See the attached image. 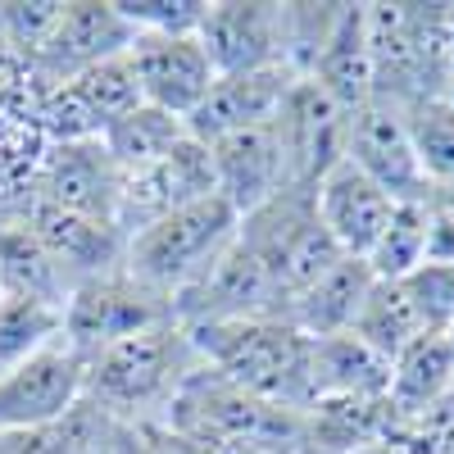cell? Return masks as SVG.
Returning a JSON list of instances; mask_svg holds the SVG:
<instances>
[{
	"instance_id": "obj_1",
	"label": "cell",
	"mask_w": 454,
	"mask_h": 454,
	"mask_svg": "<svg viewBox=\"0 0 454 454\" xmlns=\"http://www.w3.org/2000/svg\"><path fill=\"white\" fill-rule=\"evenodd\" d=\"M186 340L205 368L223 372L232 387L273 400L282 409L305 413L309 391V355L314 336H305L291 318L254 314V318H223V323H196L186 327Z\"/></svg>"
},
{
	"instance_id": "obj_2",
	"label": "cell",
	"mask_w": 454,
	"mask_h": 454,
	"mask_svg": "<svg viewBox=\"0 0 454 454\" xmlns=\"http://www.w3.org/2000/svg\"><path fill=\"white\" fill-rule=\"evenodd\" d=\"M196 364L200 359L186 340V327L168 318L87 355V400L114 423H150L164 413Z\"/></svg>"
},
{
	"instance_id": "obj_3",
	"label": "cell",
	"mask_w": 454,
	"mask_h": 454,
	"mask_svg": "<svg viewBox=\"0 0 454 454\" xmlns=\"http://www.w3.org/2000/svg\"><path fill=\"white\" fill-rule=\"evenodd\" d=\"M237 223H241V214L223 196L192 200V205L155 218L150 227H141V232H132L123 241V263L119 269L132 282H141L150 291H160L164 300H173V295H182L186 286H196L214 269V259L232 246Z\"/></svg>"
},
{
	"instance_id": "obj_4",
	"label": "cell",
	"mask_w": 454,
	"mask_h": 454,
	"mask_svg": "<svg viewBox=\"0 0 454 454\" xmlns=\"http://www.w3.org/2000/svg\"><path fill=\"white\" fill-rule=\"evenodd\" d=\"M150 423H164L168 432H182V436L237 441V445L273 450V454H300V436H305V413L259 400L205 364L186 372V382L173 391L164 413Z\"/></svg>"
},
{
	"instance_id": "obj_5",
	"label": "cell",
	"mask_w": 454,
	"mask_h": 454,
	"mask_svg": "<svg viewBox=\"0 0 454 454\" xmlns=\"http://www.w3.org/2000/svg\"><path fill=\"white\" fill-rule=\"evenodd\" d=\"M173 318V300L132 282L123 269H109L96 278H82L64 295V340L82 359L123 340L132 332L160 327Z\"/></svg>"
},
{
	"instance_id": "obj_6",
	"label": "cell",
	"mask_w": 454,
	"mask_h": 454,
	"mask_svg": "<svg viewBox=\"0 0 454 454\" xmlns=\"http://www.w3.org/2000/svg\"><path fill=\"white\" fill-rule=\"evenodd\" d=\"M346 160L368 182L382 186L395 205H427L432 196V182L423 177L419 155H413L404 114L382 96L346 114Z\"/></svg>"
},
{
	"instance_id": "obj_7",
	"label": "cell",
	"mask_w": 454,
	"mask_h": 454,
	"mask_svg": "<svg viewBox=\"0 0 454 454\" xmlns=\"http://www.w3.org/2000/svg\"><path fill=\"white\" fill-rule=\"evenodd\" d=\"M82 400H87V359L68 340H59V346L27 359L23 368H14L10 377H0V436L46 427Z\"/></svg>"
},
{
	"instance_id": "obj_8",
	"label": "cell",
	"mask_w": 454,
	"mask_h": 454,
	"mask_svg": "<svg viewBox=\"0 0 454 454\" xmlns=\"http://www.w3.org/2000/svg\"><path fill=\"white\" fill-rule=\"evenodd\" d=\"M205 196H218L214 192V160H209V145H200L196 137H182L164 160L145 164L137 173H123V186H119V232L132 237L141 227H150L155 218L192 205V200H205Z\"/></svg>"
},
{
	"instance_id": "obj_9",
	"label": "cell",
	"mask_w": 454,
	"mask_h": 454,
	"mask_svg": "<svg viewBox=\"0 0 454 454\" xmlns=\"http://www.w3.org/2000/svg\"><path fill=\"white\" fill-rule=\"evenodd\" d=\"M42 91L46 82L32 73V64L0 46V200L32 192L36 168L51 150L42 132Z\"/></svg>"
},
{
	"instance_id": "obj_10",
	"label": "cell",
	"mask_w": 454,
	"mask_h": 454,
	"mask_svg": "<svg viewBox=\"0 0 454 454\" xmlns=\"http://www.w3.org/2000/svg\"><path fill=\"white\" fill-rule=\"evenodd\" d=\"M218 78L250 73L263 64H286V5L259 0H214L196 27Z\"/></svg>"
},
{
	"instance_id": "obj_11",
	"label": "cell",
	"mask_w": 454,
	"mask_h": 454,
	"mask_svg": "<svg viewBox=\"0 0 454 454\" xmlns=\"http://www.w3.org/2000/svg\"><path fill=\"white\" fill-rule=\"evenodd\" d=\"M137 42V32L114 10V0H64V10L32 55V73L42 82H68L100 59L123 55Z\"/></svg>"
},
{
	"instance_id": "obj_12",
	"label": "cell",
	"mask_w": 454,
	"mask_h": 454,
	"mask_svg": "<svg viewBox=\"0 0 454 454\" xmlns=\"http://www.w3.org/2000/svg\"><path fill=\"white\" fill-rule=\"evenodd\" d=\"M273 128L282 137L286 177L300 192H314V186L346 160V114H340L309 78H300L291 87Z\"/></svg>"
},
{
	"instance_id": "obj_13",
	"label": "cell",
	"mask_w": 454,
	"mask_h": 454,
	"mask_svg": "<svg viewBox=\"0 0 454 454\" xmlns=\"http://www.w3.org/2000/svg\"><path fill=\"white\" fill-rule=\"evenodd\" d=\"M128 59H132V73H137L141 100L150 109L173 114L182 123L200 109V100L218 82V73H214L196 32H186V36H137L128 46Z\"/></svg>"
},
{
	"instance_id": "obj_14",
	"label": "cell",
	"mask_w": 454,
	"mask_h": 454,
	"mask_svg": "<svg viewBox=\"0 0 454 454\" xmlns=\"http://www.w3.org/2000/svg\"><path fill=\"white\" fill-rule=\"evenodd\" d=\"M119 186H123V173L96 137V141H78V145H51L42 168H36L32 200L114 223V214H119Z\"/></svg>"
},
{
	"instance_id": "obj_15",
	"label": "cell",
	"mask_w": 454,
	"mask_h": 454,
	"mask_svg": "<svg viewBox=\"0 0 454 454\" xmlns=\"http://www.w3.org/2000/svg\"><path fill=\"white\" fill-rule=\"evenodd\" d=\"M295 82H300V73L291 64H263L250 73H227V78H218L209 87L200 109L186 119V137H196L200 145H214L232 132L273 123Z\"/></svg>"
},
{
	"instance_id": "obj_16",
	"label": "cell",
	"mask_w": 454,
	"mask_h": 454,
	"mask_svg": "<svg viewBox=\"0 0 454 454\" xmlns=\"http://www.w3.org/2000/svg\"><path fill=\"white\" fill-rule=\"evenodd\" d=\"M209 160H214V192L241 218L254 214L259 205H269L278 192L291 186L282 137H278L273 123H259V128H246V132L214 141Z\"/></svg>"
},
{
	"instance_id": "obj_17",
	"label": "cell",
	"mask_w": 454,
	"mask_h": 454,
	"mask_svg": "<svg viewBox=\"0 0 454 454\" xmlns=\"http://www.w3.org/2000/svg\"><path fill=\"white\" fill-rule=\"evenodd\" d=\"M395 200L377 182H368L350 160H340L318 186H314V214L318 227L332 237V246L346 259H368L372 241L382 237Z\"/></svg>"
},
{
	"instance_id": "obj_18",
	"label": "cell",
	"mask_w": 454,
	"mask_h": 454,
	"mask_svg": "<svg viewBox=\"0 0 454 454\" xmlns=\"http://www.w3.org/2000/svg\"><path fill=\"white\" fill-rule=\"evenodd\" d=\"M305 78L340 109L350 114L372 100V51H368V5H336V19Z\"/></svg>"
},
{
	"instance_id": "obj_19",
	"label": "cell",
	"mask_w": 454,
	"mask_h": 454,
	"mask_svg": "<svg viewBox=\"0 0 454 454\" xmlns=\"http://www.w3.org/2000/svg\"><path fill=\"white\" fill-rule=\"evenodd\" d=\"M395 432V413L387 395H323L305 409L300 450L314 454H364L387 445Z\"/></svg>"
},
{
	"instance_id": "obj_20",
	"label": "cell",
	"mask_w": 454,
	"mask_h": 454,
	"mask_svg": "<svg viewBox=\"0 0 454 454\" xmlns=\"http://www.w3.org/2000/svg\"><path fill=\"white\" fill-rule=\"evenodd\" d=\"M27 227L32 237L46 246V254L59 263V269H78L82 278L109 273L114 263H123V232L114 223L100 218H82V214H68L42 200H27Z\"/></svg>"
},
{
	"instance_id": "obj_21",
	"label": "cell",
	"mask_w": 454,
	"mask_h": 454,
	"mask_svg": "<svg viewBox=\"0 0 454 454\" xmlns=\"http://www.w3.org/2000/svg\"><path fill=\"white\" fill-rule=\"evenodd\" d=\"M450 391H454V346L445 332H423L391 359L387 404L395 413V423L423 419V413L450 400Z\"/></svg>"
},
{
	"instance_id": "obj_22",
	"label": "cell",
	"mask_w": 454,
	"mask_h": 454,
	"mask_svg": "<svg viewBox=\"0 0 454 454\" xmlns=\"http://www.w3.org/2000/svg\"><path fill=\"white\" fill-rule=\"evenodd\" d=\"M377 278L368 273V263L364 259H340L336 269L327 278H318L305 295L295 300V305L286 309V318L305 332V336H336V332H350L359 305H364V295Z\"/></svg>"
},
{
	"instance_id": "obj_23",
	"label": "cell",
	"mask_w": 454,
	"mask_h": 454,
	"mask_svg": "<svg viewBox=\"0 0 454 454\" xmlns=\"http://www.w3.org/2000/svg\"><path fill=\"white\" fill-rule=\"evenodd\" d=\"M387 372H391V364L377 359L350 332L314 340V355H309L314 400H323V395H387Z\"/></svg>"
},
{
	"instance_id": "obj_24",
	"label": "cell",
	"mask_w": 454,
	"mask_h": 454,
	"mask_svg": "<svg viewBox=\"0 0 454 454\" xmlns=\"http://www.w3.org/2000/svg\"><path fill=\"white\" fill-rule=\"evenodd\" d=\"M114 432H119V423L91 400H82L46 427L0 436V454H109Z\"/></svg>"
},
{
	"instance_id": "obj_25",
	"label": "cell",
	"mask_w": 454,
	"mask_h": 454,
	"mask_svg": "<svg viewBox=\"0 0 454 454\" xmlns=\"http://www.w3.org/2000/svg\"><path fill=\"white\" fill-rule=\"evenodd\" d=\"M427 327L419 318V309H413V300L404 295L400 282H372L368 295H364V305L350 323V336L364 340V346L377 355V359H395L409 340H419Z\"/></svg>"
},
{
	"instance_id": "obj_26",
	"label": "cell",
	"mask_w": 454,
	"mask_h": 454,
	"mask_svg": "<svg viewBox=\"0 0 454 454\" xmlns=\"http://www.w3.org/2000/svg\"><path fill=\"white\" fill-rule=\"evenodd\" d=\"M64 340V305L32 295H5L0 300V377H10L27 359Z\"/></svg>"
},
{
	"instance_id": "obj_27",
	"label": "cell",
	"mask_w": 454,
	"mask_h": 454,
	"mask_svg": "<svg viewBox=\"0 0 454 454\" xmlns=\"http://www.w3.org/2000/svg\"><path fill=\"white\" fill-rule=\"evenodd\" d=\"M182 137H186V123L182 119H173V114H164V109L141 105V109L123 114L119 123H109L100 132V145L109 150V160L119 164V173H137L145 164L164 160Z\"/></svg>"
},
{
	"instance_id": "obj_28",
	"label": "cell",
	"mask_w": 454,
	"mask_h": 454,
	"mask_svg": "<svg viewBox=\"0 0 454 454\" xmlns=\"http://www.w3.org/2000/svg\"><path fill=\"white\" fill-rule=\"evenodd\" d=\"M0 286H5V295H32V300L64 305L59 263L46 254L42 241L32 237L27 223L0 227Z\"/></svg>"
},
{
	"instance_id": "obj_29",
	"label": "cell",
	"mask_w": 454,
	"mask_h": 454,
	"mask_svg": "<svg viewBox=\"0 0 454 454\" xmlns=\"http://www.w3.org/2000/svg\"><path fill=\"white\" fill-rule=\"evenodd\" d=\"M404 128L413 141V155H419V168L432 186L454 182V105L450 96H423L400 105Z\"/></svg>"
},
{
	"instance_id": "obj_30",
	"label": "cell",
	"mask_w": 454,
	"mask_h": 454,
	"mask_svg": "<svg viewBox=\"0 0 454 454\" xmlns=\"http://www.w3.org/2000/svg\"><path fill=\"white\" fill-rule=\"evenodd\" d=\"M423 246H427V205H395L364 263L377 282H400L423 263Z\"/></svg>"
},
{
	"instance_id": "obj_31",
	"label": "cell",
	"mask_w": 454,
	"mask_h": 454,
	"mask_svg": "<svg viewBox=\"0 0 454 454\" xmlns=\"http://www.w3.org/2000/svg\"><path fill=\"white\" fill-rule=\"evenodd\" d=\"M68 87L78 91V100L87 105V114L100 123V132L109 123H119L123 114L141 109V87H137V73H132V59L128 51L123 55H114V59H100L91 64L87 73H78V78H68Z\"/></svg>"
},
{
	"instance_id": "obj_32",
	"label": "cell",
	"mask_w": 454,
	"mask_h": 454,
	"mask_svg": "<svg viewBox=\"0 0 454 454\" xmlns=\"http://www.w3.org/2000/svg\"><path fill=\"white\" fill-rule=\"evenodd\" d=\"M209 0H114V10L137 36H186L205 19Z\"/></svg>"
},
{
	"instance_id": "obj_33",
	"label": "cell",
	"mask_w": 454,
	"mask_h": 454,
	"mask_svg": "<svg viewBox=\"0 0 454 454\" xmlns=\"http://www.w3.org/2000/svg\"><path fill=\"white\" fill-rule=\"evenodd\" d=\"M59 10L64 0H5L0 5V42H5V51L32 64V55L51 36Z\"/></svg>"
},
{
	"instance_id": "obj_34",
	"label": "cell",
	"mask_w": 454,
	"mask_h": 454,
	"mask_svg": "<svg viewBox=\"0 0 454 454\" xmlns=\"http://www.w3.org/2000/svg\"><path fill=\"white\" fill-rule=\"evenodd\" d=\"M400 286L413 300L427 332H450L454 323V269L450 263H419L409 278H400Z\"/></svg>"
},
{
	"instance_id": "obj_35",
	"label": "cell",
	"mask_w": 454,
	"mask_h": 454,
	"mask_svg": "<svg viewBox=\"0 0 454 454\" xmlns=\"http://www.w3.org/2000/svg\"><path fill=\"white\" fill-rule=\"evenodd\" d=\"M150 445L160 454H273V450H254V445H237V441H214V436H182V432H168L164 423H137Z\"/></svg>"
},
{
	"instance_id": "obj_36",
	"label": "cell",
	"mask_w": 454,
	"mask_h": 454,
	"mask_svg": "<svg viewBox=\"0 0 454 454\" xmlns=\"http://www.w3.org/2000/svg\"><path fill=\"white\" fill-rule=\"evenodd\" d=\"M423 263H450L454 269V214L427 205V246H423Z\"/></svg>"
},
{
	"instance_id": "obj_37",
	"label": "cell",
	"mask_w": 454,
	"mask_h": 454,
	"mask_svg": "<svg viewBox=\"0 0 454 454\" xmlns=\"http://www.w3.org/2000/svg\"><path fill=\"white\" fill-rule=\"evenodd\" d=\"M109 454H160L155 445H150V436L137 427V423H119V432H114V445Z\"/></svg>"
},
{
	"instance_id": "obj_38",
	"label": "cell",
	"mask_w": 454,
	"mask_h": 454,
	"mask_svg": "<svg viewBox=\"0 0 454 454\" xmlns=\"http://www.w3.org/2000/svg\"><path fill=\"white\" fill-rule=\"evenodd\" d=\"M427 205H436V209H450V214H454V182H445V186H432Z\"/></svg>"
},
{
	"instance_id": "obj_39",
	"label": "cell",
	"mask_w": 454,
	"mask_h": 454,
	"mask_svg": "<svg viewBox=\"0 0 454 454\" xmlns=\"http://www.w3.org/2000/svg\"><path fill=\"white\" fill-rule=\"evenodd\" d=\"M445 336H450V346H454V323H450V332H445Z\"/></svg>"
},
{
	"instance_id": "obj_40",
	"label": "cell",
	"mask_w": 454,
	"mask_h": 454,
	"mask_svg": "<svg viewBox=\"0 0 454 454\" xmlns=\"http://www.w3.org/2000/svg\"><path fill=\"white\" fill-rule=\"evenodd\" d=\"M445 96H450V105H454V82H450V91H445Z\"/></svg>"
},
{
	"instance_id": "obj_41",
	"label": "cell",
	"mask_w": 454,
	"mask_h": 454,
	"mask_svg": "<svg viewBox=\"0 0 454 454\" xmlns=\"http://www.w3.org/2000/svg\"><path fill=\"white\" fill-rule=\"evenodd\" d=\"M0 300H5V286H0Z\"/></svg>"
},
{
	"instance_id": "obj_42",
	"label": "cell",
	"mask_w": 454,
	"mask_h": 454,
	"mask_svg": "<svg viewBox=\"0 0 454 454\" xmlns=\"http://www.w3.org/2000/svg\"><path fill=\"white\" fill-rule=\"evenodd\" d=\"M450 400H454V391H450Z\"/></svg>"
}]
</instances>
